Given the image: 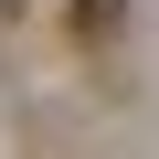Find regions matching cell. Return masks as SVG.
<instances>
[{
	"mask_svg": "<svg viewBox=\"0 0 159 159\" xmlns=\"http://www.w3.org/2000/svg\"><path fill=\"white\" fill-rule=\"evenodd\" d=\"M74 21H85V32H106V21H117V0H74Z\"/></svg>",
	"mask_w": 159,
	"mask_h": 159,
	"instance_id": "1",
	"label": "cell"
}]
</instances>
